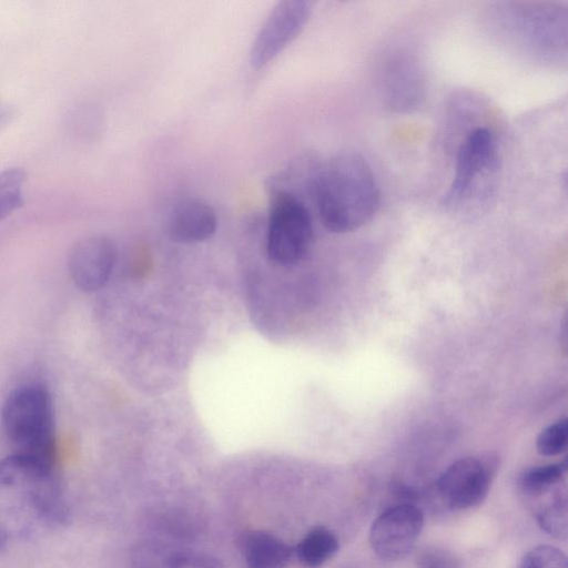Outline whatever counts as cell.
Wrapping results in <instances>:
<instances>
[{
    "label": "cell",
    "instance_id": "5bb4252c",
    "mask_svg": "<svg viewBox=\"0 0 568 568\" xmlns=\"http://www.w3.org/2000/svg\"><path fill=\"white\" fill-rule=\"evenodd\" d=\"M338 550L337 537L327 528H312L293 548V552L305 567L317 568Z\"/></svg>",
    "mask_w": 568,
    "mask_h": 568
},
{
    "label": "cell",
    "instance_id": "d6986e66",
    "mask_svg": "<svg viewBox=\"0 0 568 568\" xmlns=\"http://www.w3.org/2000/svg\"><path fill=\"white\" fill-rule=\"evenodd\" d=\"M519 568H568L566 555L557 547L540 545L530 549Z\"/></svg>",
    "mask_w": 568,
    "mask_h": 568
},
{
    "label": "cell",
    "instance_id": "9c48e42d",
    "mask_svg": "<svg viewBox=\"0 0 568 568\" xmlns=\"http://www.w3.org/2000/svg\"><path fill=\"white\" fill-rule=\"evenodd\" d=\"M116 262V247L104 235H92L78 241L68 255V272L82 292L92 293L109 281Z\"/></svg>",
    "mask_w": 568,
    "mask_h": 568
},
{
    "label": "cell",
    "instance_id": "2e32d148",
    "mask_svg": "<svg viewBox=\"0 0 568 568\" xmlns=\"http://www.w3.org/2000/svg\"><path fill=\"white\" fill-rule=\"evenodd\" d=\"M567 495L565 490H555L550 497L538 507L537 521L548 535L565 539L567 536Z\"/></svg>",
    "mask_w": 568,
    "mask_h": 568
},
{
    "label": "cell",
    "instance_id": "ac0fdd59",
    "mask_svg": "<svg viewBox=\"0 0 568 568\" xmlns=\"http://www.w3.org/2000/svg\"><path fill=\"white\" fill-rule=\"evenodd\" d=\"M568 440L567 419H560L542 429L536 440L537 452L546 457L565 452Z\"/></svg>",
    "mask_w": 568,
    "mask_h": 568
},
{
    "label": "cell",
    "instance_id": "52a82bcc",
    "mask_svg": "<svg viewBox=\"0 0 568 568\" xmlns=\"http://www.w3.org/2000/svg\"><path fill=\"white\" fill-rule=\"evenodd\" d=\"M423 523L424 515L415 505L399 504L389 507L373 521L369 545L383 560L403 559L415 547Z\"/></svg>",
    "mask_w": 568,
    "mask_h": 568
},
{
    "label": "cell",
    "instance_id": "30bf717a",
    "mask_svg": "<svg viewBox=\"0 0 568 568\" xmlns=\"http://www.w3.org/2000/svg\"><path fill=\"white\" fill-rule=\"evenodd\" d=\"M383 80L385 99L390 108L409 111L420 103L424 80L413 57L400 53L388 60Z\"/></svg>",
    "mask_w": 568,
    "mask_h": 568
},
{
    "label": "cell",
    "instance_id": "8992f818",
    "mask_svg": "<svg viewBox=\"0 0 568 568\" xmlns=\"http://www.w3.org/2000/svg\"><path fill=\"white\" fill-rule=\"evenodd\" d=\"M312 6L304 0H284L270 12L257 31L251 49L250 63L261 69L273 61L304 29Z\"/></svg>",
    "mask_w": 568,
    "mask_h": 568
},
{
    "label": "cell",
    "instance_id": "7c38bea8",
    "mask_svg": "<svg viewBox=\"0 0 568 568\" xmlns=\"http://www.w3.org/2000/svg\"><path fill=\"white\" fill-rule=\"evenodd\" d=\"M135 568H221L207 555L160 542H145L134 555Z\"/></svg>",
    "mask_w": 568,
    "mask_h": 568
},
{
    "label": "cell",
    "instance_id": "5b68a950",
    "mask_svg": "<svg viewBox=\"0 0 568 568\" xmlns=\"http://www.w3.org/2000/svg\"><path fill=\"white\" fill-rule=\"evenodd\" d=\"M313 239L312 216L300 197L277 191L272 197L266 252L280 265L297 264L307 253Z\"/></svg>",
    "mask_w": 568,
    "mask_h": 568
},
{
    "label": "cell",
    "instance_id": "e0dca14e",
    "mask_svg": "<svg viewBox=\"0 0 568 568\" xmlns=\"http://www.w3.org/2000/svg\"><path fill=\"white\" fill-rule=\"evenodd\" d=\"M26 173L21 168L0 172V222L23 203Z\"/></svg>",
    "mask_w": 568,
    "mask_h": 568
},
{
    "label": "cell",
    "instance_id": "ffe728a7",
    "mask_svg": "<svg viewBox=\"0 0 568 568\" xmlns=\"http://www.w3.org/2000/svg\"><path fill=\"white\" fill-rule=\"evenodd\" d=\"M418 568H458L457 557L439 547H425L416 556Z\"/></svg>",
    "mask_w": 568,
    "mask_h": 568
},
{
    "label": "cell",
    "instance_id": "9a60e30c",
    "mask_svg": "<svg viewBox=\"0 0 568 568\" xmlns=\"http://www.w3.org/2000/svg\"><path fill=\"white\" fill-rule=\"evenodd\" d=\"M566 469V460L531 467L521 474L519 486L526 495L539 497L559 485Z\"/></svg>",
    "mask_w": 568,
    "mask_h": 568
},
{
    "label": "cell",
    "instance_id": "ba28073f",
    "mask_svg": "<svg viewBox=\"0 0 568 568\" xmlns=\"http://www.w3.org/2000/svg\"><path fill=\"white\" fill-rule=\"evenodd\" d=\"M494 467L477 457L462 458L439 476L436 487L440 499L452 509H467L486 497Z\"/></svg>",
    "mask_w": 568,
    "mask_h": 568
},
{
    "label": "cell",
    "instance_id": "8fae6325",
    "mask_svg": "<svg viewBox=\"0 0 568 568\" xmlns=\"http://www.w3.org/2000/svg\"><path fill=\"white\" fill-rule=\"evenodd\" d=\"M215 211L199 199H186L178 203L169 217L171 239L180 243H197L210 239L216 231Z\"/></svg>",
    "mask_w": 568,
    "mask_h": 568
},
{
    "label": "cell",
    "instance_id": "4fadbf2b",
    "mask_svg": "<svg viewBox=\"0 0 568 568\" xmlns=\"http://www.w3.org/2000/svg\"><path fill=\"white\" fill-rule=\"evenodd\" d=\"M240 544L247 568H285L293 555V548L263 530L247 531Z\"/></svg>",
    "mask_w": 568,
    "mask_h": 568
},
{
    "label": "cell",
    "instance_id": "277c9868",
    "mask_svg": "<svg viewBox=\"0 0 568 568\" xmlns=\"http://www.w3.org/2000/svg\"><path fill=\"white\" fill-rule=\"evenodd\" d=\"M499 149L494 131L476 128L460 143L455 173L444 205L458 207L469 200L486 196L499 170Z\"/></svg>",
    "mask_w": 568,
    "mask_h": 568
},
{
    "label": "cell",
    "instance_id": "7a4b0ae2",
    "mask_svg": "<svg viewBox=\"0 0 568 568\" xmlns=\"http://www.w3.org/2000/svg\"><path fill=\"white\" fill-rule=\"evenodd\" d=\"M323 226L348 233L367 224L379 207L381 195L369 164L361 155L343 153L325 162L312 182Z\"/></svg>",
    "mask_w": 568,
    "mask_h": 568
},
{
    "label": "cell",
    "instance_id": "3957f363",
    "mask_svg": "<svg viewBox=\"0 0 568 568\" xmlns=\"http://www.w3.org/2000/svg\"><path fill=\"white\" fill-rule=\"evenodd\" d=\"M0 419L13 454L54 465L53 405L43 384L28 383L11 390L1 406Z\"/></svg>",
    "mask_w": 568,
    "mask_h": 568
},
{
    "label": "cell",
    "instance_id": "6da1fadb",
    "mask_svg": "<svg viewBox=\"0 0 568 568\" xmlns=\"http://www.w3.org/2000/svg\"><path fill=\"white\" fill-rule=\"evenodd\" d=\"M53 466L12 454L0 460V551L67 521Z\"/></svg>",
    "mask_w": 568,
    "mask_h": 568
}]
</instances>
